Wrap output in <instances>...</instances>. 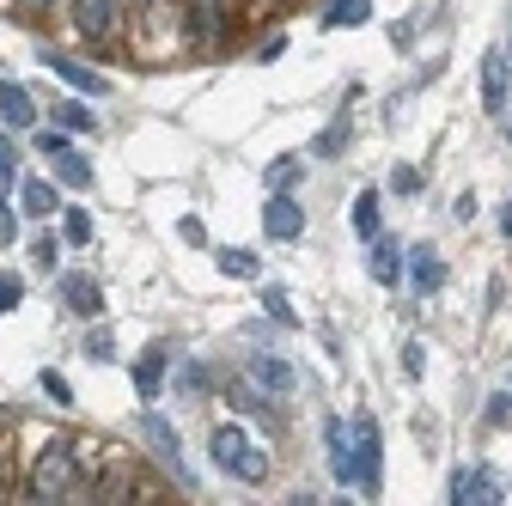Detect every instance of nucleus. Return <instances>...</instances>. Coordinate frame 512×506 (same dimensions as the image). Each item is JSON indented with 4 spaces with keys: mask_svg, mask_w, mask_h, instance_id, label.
Listing matches in <instances>:
<instances>
[{
    "mask_svg": "<svg viewBox=\"0 0 512 506\" xmlns=\"http://www.w3.org/2000/svg\"><path fill=\"white\" fill-rule=\"evenodd\" d=\"M86 488H92V476H86L80 439H49L31 464V500L61 506V500H86Z\"/></svg>",
    "mask_w": 512,
    "mask_h": 506,
    "instance_id": "nucleus-1",
    "label": "nucleus"
},
{
    "mask_svg": "<svg viewBox=\"0 0 512 506\" xmlns=\"http://www.w3.org/2000/svg\"><path fill=\"white\" fill-rule=\"evenodd\" d=\"M214 464L232 476V482H269V452L256 446L244 427H214Z\"/></svg>",
    "mask_w": 512,
    "mask_h": 506,
    "instance_id": "nucleus-2",
    "label": "nucleus"
},
{
    "mask_svg": "<svg viewBox=\"0 0 512 506\" xmlns=\"http://www.w3.org/2000/svg\"><path fill=\"white\" fill-rule=\"evenodd\" d=\"M348 427H354V482L378 500V488H384V433H378L372 415H354Z\"/></svg>",
    "mask_w": 512,
    "mask_h": 506,
    "instance_id": "nucleus-3",
    "label": "nucleus"
},
{
    "mask_svg": "<svg viewBox=\"0 0 512 506\" xmlns=\"http://www.w3.org/2000/svg\"><path fill=\"white\" fill-rule=\"evenodd\" d=\"M183 31L196 49H220L232 37V0H183Z\"/></svg>",
    "mask_w": 512,
    "mask_h": 506,
    "instance_id": "nucleus-4",
    "label": "nucleus"
},
{
    "mask_svg": "<svg viewBox=\"0 0 512 506\" xmlns=\"http://www.w3.org/2000/svg\"><path fill=\"white\" fill-rule=\"evenodd\" d=\"M116 19H122V0H74V31L92 43H104L116 31Z\"/></svg>",
    "mask_w": 512,
    "mask_h": 506,
    "instance_id": "nucleus-5",
    "label": "nucleus"
},
{
    "mask_svg": "<svg viewBox=\"0 0 512 506\" xmlns=\"http://www.w3.org/2000/svg\"><path fill=\"white\" fill-rule=\"evenodd\" d=\"M506 92H512V55H488L482 61V110L488 116H506Z\"/></svg>",
    "mask_w": 512,
    "mask_h": 506,
    "instance_id": "nucleus-6",
    "label": "nucleus"
},
{
    "mask_svg": "<svg viewBox=\"0 0 512 506\" xmlns=\"http://www.w3.org/2000/svg\"><path fill=\"white\" fill-rule=\"evenodd\" d=\"M55 293H61V305H68L74 318H98V311H104V293H98L92 275H61Z\"/></svg>",
    "mask_w": 512,
    "mask_h": 506,
    "instance_id": "nucleus-7",
    "label": "nucleus"
},
{
    "mask_svg": "<svg viewBox=\"0 0 512 506\" xmlns=\"http://www.w3.org/2000/svg\"><path fill=\"white\" fill-rule=\"evenodd\" d=\"M165 366H171V348H165V342H153V348L135 360V391H141L147 403L165 397Z\"/></svg>",
    "mask_w": 512,
    "mask_h": 506,
    "instance_id": "nucleus-8",
    "label": "nucleus"
},
{
    "mask_svg": "<svg viewBox=\"0 0 512 506\" xmlns=\"http://www.w3.org/2000/svg\"><path fill=\"white\" fill-rule=\"evenodd\" d=\"M324 446H330V470H336V482H354V427H348L342 415L324 421Z\"/></svg>",
    "mask_w": 512,
    "mask_h": 506,
    "instance_id": "nucleus-9",
    "label": "nucleus"
},
{
    "mask_svg": "<svg viewBox=\"0 0 512 506\" xmlns=\"http://www.w3.org/2000/svg\"><path fill=\"white\" fill-rule=\"evenodd\" d=\"M141 433L153 439V452H159V458H165V464L177 470V482L189 488V470H183V446H177V427H171L165 415H147V421H141Z\"/></svg>",
    "mask_w": 512,
    "mask_h": 506,
    "instance_id": "nucleus-10",
    "label": "nucleus"
},
{
    "mask_svg": "<svg viewBox=\"0 0 512 506\" xmlns=\"http://www.w3.org/2000/svg\"><path fill=\"white\" fill-rule=\"evenodd\" d=\"M366 244H372V250H366V269H372V281H384V287H391V281L403 275V244H397V238H384V232H372Z\"/></svg>",
    "mask_w": 512,
    "mask_h": 506,
    "instance_id": "nucleus-11",
    "label": "nucleus"
},
{
    "mask_svg": "<svg viewBox=\"0 0 512 506\" xmlns=\"http://www.w3.org/2000/svg\"><path fill=\"white\" fill-rule=\"evenodd\" d=\"M452 500H458V506H494V500H500V482H494L488 470H458V476H452Z\"/></svg>",
    "mask_w": 512,
    "mask_h": 506,
    "instance_id": "nucleus-12",
    "label": "nucleus"
},
{
    "mask_svg": "<svg viewBox=\"0 0 512 506\" xmlns=\"http://www.w3.org/2000/svg\"><path fill=\"white\" fill-rule=\"evenodd\" d=\"M0 122H7V129H31L37 122V98L19 80H0Z\"/></svg>",
    "mask_w": 512,
    "mask_h": 506,
    "instance_id": "nucleus-13",
    "label": "nucleus"
},
{
    "mask_svg": "<svg viewBox=\"0 0 512 506\" xmlns=\"http://www.w3.org/2000/svg\"><path fill=\"white\" fill-rule=\"evenodd\" d=\"M43 61H49V68H55L61 80H68V86H80L86 98H104V92H110V80H104L98 68H80V61H74V55H55V49H49Z\"/></svg>",
    "mask_w": 512,
    "mask_h": 506,
    "instance_id": "nucleus-14",
    "label": "nucleus"
},
{
    "mask_svg": "<svg viewBox=\"0 0 512 506\" xmlns=\"http://www.w3.org/2000/svg\"><path fill=\"white\" fill-rule=\"evenodd\" d=\"M263 226H269V238H299V232H305V208H299L293 196H275V202L263 208Z\"/></svg>",
    "mask_w": 512,
    "mask_h": 506,
    "instance_id": "nucleus-15",
    "label": "nucleus"
},
{
    "mask_svg": "<svg viewBox=\"0 0 512 506\" xmlns=\"http://www.w3.org/2000/svg\"><path fill=\"white\" fill-rule=\"evenodd\" d=\"M409 281H415V293H439V287H445V263H439L433 244L409 250Z\"/></svg>",
    "mask_w": 512,
    "mask_h": 506,
    "instance_id": "nucleus-16",
    "label": "nucleus"
},
{
    "mask_svg": "<svg viewBox=\"0 0 512 506\" xmlns=\"http://www.w3.org/2000/svg\"><path fill=\"white\" fill-rule=\"evenodd\" d=\"M250 378H256L263 391H275V397L293 391V366H287V360H269V354H256V360H250Z\"/></svg>",
    "mask_w": 512,
    "mask_h": 506,
    "instance_id": "nucleus-17",
    "label": "nucleus"
},
{
    "mask_svg": "<svg viewBox=\"0 0 512 506\" xmlns=\"http://www.w3.org/2000/svg\"><path fill=\"white\" fill-rule=\"evenodd\" d=\"M372 19V0H330L324 7V31H348V25H366Z\"/></svg>",
    "mask_w": 512,
    "mask_h": 506,
    "instance_id": "nucleus-18",
    "label": "nucleus"
},
{
    "mask_svg": "<svg viewBox=\"0 0 512 506\" xmlns=\"http://www.w3.org/2000/svg\"><path fill=\"white\" fill-rule=\"evenodd\" d=\"M19 208H25L31 220H43V214H55L61 202H55V189H49L43 177H25V183H19Z\"/></svg>",
    "mask_w": 512,
    "mask_h": 506,
    "instance_id": "nucleus-19",
    "label": "nucleus"
},
{
    "mask_svg": "<svg viewBox=\"0 0 512 506\" xmlns=\"http://www.w3.org/2000/svg\"><path fill=\"white\" fill-rule=\"evenodd\" d=\"M348 135H354V116H348V110H336V122H330L324 135H317V153H324V159H342Z\"/></svg>",
    "mask_w": 512,
    "mask_h": 506,
    "instance_id": "nucleus-20",
    "label": "nucleus"
},
{
    "mask_svg": "<svg viewBox=\"0 0 512 506\" xmlns=\"http://www.w3.org/2000/svg\"><path fill=\"white\" fill-rule=\"evenodd\" d=\"M354 232L360 238L378 232V189H360V196H354Z\"/></svg>",
    "mask_w": 512,
    "mask_h": 506,
    "instance_id": "nucleus-21",
    "label": "nucleus"
},
{
    "mask_svg": "<svg viewBox=\"0 0 512 506\" xmlns=\"http://www.w3.org/2000/svg\"><path fill=\"white\" fill-rule=\"evenodd\" d=\"M220 269H226L232 281H256V257H250V250H238V244L220 250Z\"/></svg>",
    "mask_w": 512,
    "mask_h": 506,
    "instance_id": "nucleus-22",
    "label": "nucleus"
},
{
    "mask_svg": "<svg viewBox=\"0 0 512 506\" xmlns=\"http://www.w3.org/2000/svg\"><path fill=\"white\" fill-rule=\"evenodd\" d=\"M37 385H43V397H49V403H61V409L74 403V385H68V378H61L55 366H43V372H37Z\"/></svg>",
    "mask_w": 512,
    "mask_h": 506,
    "instance_id": "nucleus-23",
    "label": "nucleus"
},
{
    "mask_svg": "<svg viewBox=\"0 0 512 506\" xmlns=\"http://www.w3.org/2000/svg\"><path fill=\"white\" fill-rule=\"evenodd\" d=\"M55 165H61V177H68V183H80V189L92 183V165H86L74 147H61V153H55Z\"/></svg>",
    "mask_w": 512,
    "mask_h": 506,
    "instance_id": "nucleus-24",
    "label": "nucleus"
},
{
    "mask_svg": "<svg viewBox=\"0 0 512 506\" xmlns=\"http://www.w3.org/2000/svg\"><path fill=\"white\" fill-rule=\"evenodd\" d=\"M55 116H61V129H80V135H92V129H98V116H92L86 104H61Z\"/></svg>",
    "mask_w": 512,
    "mask_h": 506,
    "instance_id": "nucleus-25",
    "label": "nucleus"
},
{
    "mask_svg": "<svg viewBox=\"0 0 512 506\" xmlns=\"http://www.w3.org/2000/svg\"><path fill=\"white\" fill-rule=\"evenodd\" d=\"M61 232H68V244H86V238H92V214H86V208H74L68 220H61Z\"/></svg>",
    "mask_w": 512,
    "mask_h": 506,
    "instance_id": "nucleus-26",
    "label": "nucleus"
},
{
    "mask_svg": "<svg viewBox=\"0 0 512 506\" xmlns=\"http://www.w3.org/2000/svg\"><path fill=\"white\" fill-rule=\"evenodd\" d=\"M86 360H98V366H110V360H116V342H110L104 330H92V336H86Z\"/></svg>",
    "mask_w": 512,
    "mask_h": 506,
    "instance_id": "nucleus-27",
    "label": "nucleus"
},
{
    "mask_svg": "<svg viewBox=\"0 0 512 506\" xmlns=\"http://www.w3.org/2000/svg\"><path fill=\"white\" fill-rule=\"evenodd\" d=\"M19 177V153H13V141H7V129H0V189H7Z\"/></svg>",
    "mask_w": 512,
    "mask_h": 506,
    "instance_id": "nucleus-28",
    "label": "nucleus"
},
{
    "mask_svg": "<svg viewBox=\"0 0 512 506\" xmlns=\"http://www.w3.org/2000/svg\"><path fill=\"white\" fill-rule=\"evenodd\" d=\"M19 299H25V281H19V275H0V318H7Z\"/></svg>",
    "mask_w": 512,
    "mask_h": 506,
    "instance_id": "nucleus-29",
    "label": "nucleus"
},
{
    "mask_svg": "<svg viewBox=\"0 0 512 506\" xmlns=\"http://www.w3.org/2000/svg\"><path fill=\"white\" fill-rule=\"evenodd\" d=\"M263 311H269V318H281V324H293V305H287V293H281V287H269V293H263Z\"/></svg>",
    "mask_w": 512,
    "mask_h": 506,
    "instance_id": "nucleus-30",
    "label": "nucleus"
},
{
    "mask_svg": "<svg viewBox=\"0 0 512 506\" xmlns=\"http://www.w3.org/2000/svg\"><path fill=\"white\" fill-rule=\"evenodd\" d=\"M391 189H397V196H415V189H421V171H415V165H397V171H391Z\"/></svg>",
    "mask_w": 512,
    "mask_h": 506,
    "instance_id": "nucleus-31",
    "label": "nucleus"
},
{
    "mask_svg": "<svg viewBox=\"0 0 512 506\" xmlns=\"http://www.w3.org/2000/svg\"><path fill=\"white\" fill-rule=\"evenodd\" d=\"M55 250H61L55 238H37V244H31V263H37V269H55Z\"/></svg>",
    "mask_w": 512,
    "mask_h": 506,
    "instance_id": "nucleus-32",
    "label": "nucleus"
},
{
    "mask_svg": "<svg viewBox=\"0 0 512 506\" xmlns=\"http://www.w3.org/2000/svg\"><path fill=\"white\" fill-rule=\"evenodd\" d=\"M488 421L506 427V421H512V397H494V403H488Z\"/></svg>",
    "mask_w": 512,
    "mask_h": 506,
    "instance_id": "nucleus-33",
    "label": "nucleus"
},
{
    "mask_svg": "<svg viewBox=\"0 0 512 506\" xmlns=\"http://www.w3.org/2000/svg\"><path fill=\"white\" fill-rule=\"evenodd\" d=\"M13 232H19V220H13V208H7V202H0V244H7Z\"/></svg>",
    "mask_w": 512,
    "mask_h": 506,
    "instance_id": "nucleus-34",
    "label": "nucleus"
},
{
    "mask_svg": "<svg viewBox=\"0 0 512 506\" xmlns=\"http://www.w3.org/2000/svg\"><path fill=\"white\" fill-rule=\"evenodd\" d=\"M25 7H31V13H49V7H55V0H25Z\"/></svg>",
    "mask_w": 512,
    "mask_h": 506,
    "instance_id": "nucleus-35",
    "label": "nucleus"
},
{
    "mask_svg": "<svg viewBox=\"0 0 512 506\" xmlns=\"http://www.w3.org/2000/svg\"><path fill=\"white\" fill-rule=\"evenodd\" d=\"M500 226H506V238H512V208H506V214H500Z\"/></svg>",
    "mask_w": 512,
    "mask_h": 506,
    "instance_id": "nucleus-36",
    "label": "nucleus"
},
{
    "mask_svg": "<svg viewBox=\"0 0 512 506\" xmlns=\"http://www.w3.org/2000/svg\"><path fill=\"white\" fill-rule=\"evenodd\" d=\"M128 7H135V0H122V13H128Z\"/></svg>",
    "mask_w": 512,
    "mask_h": 506,
    "instance_id": "nucleus-37",
    "label": "nucleus"
},
{
    "mask_svg": "<svg viewBox=\"0 0 512 506\" xmlns=\"http://www.w3.org/2000/svg\"><path fill=\"white\" fill-rule=\"evenodd\" d=\"M506 135H512V129H506Z\"/></svg>",
    "mask_w": 512,
    "mask_h": 506,
    "instance_id": "nucleus-38",
    "label": "nucleus"
}]
</instances>
